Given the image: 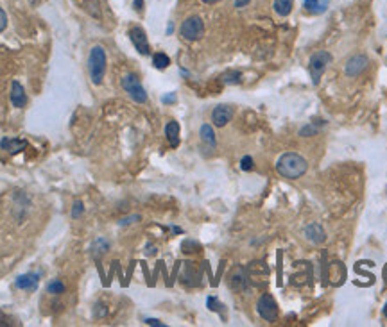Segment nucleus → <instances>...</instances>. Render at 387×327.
<instances>
[{"label": "nucleus", "instance_id": "f257e3e1", "mask_svg": "<svg viewBox=\"0 0 387 327\" xmlns=\"http://www.w3.org/2000/svg\"><path fill=\"white\" fill-rule=\"evenodd\" d=\"M308 163L303 156L296 152H285L280 156V159L276 161V172L285 179H300L301 175L307 174Z\"/></svg>", "mask_w": 387, "mask_h": 327}, {"label": "nucleus", "instance_id": "f03ea898", "mask_svg": "<svg viewBox=\"0 0 387 327\" xmlns=\"http://www.w3.org/2000/svg\"><path fill=\"white\" fill-rule=\"evenodd\" d=\"M106 52L101 45H95L90 50L88 55V70H90V77L93 84H101L106 75Z\"/></svg>", "mask_w": 387, "mask_h": 327}, {"label": "nucleus", "instance_id": "7ed1b4c3", "mask_svg": "<svg viewBox=\"0 0 387 327\" xmlns=\"http://www.w3.org/2000/svg\"><path fill=\"white\" fill-rule=\"evenodd\" d=\"M332 54L326 50H317L310 55V61H308V72H310V77H312V83L317 84L323 77V74L326 72L328 64H332Z\"/></svg>", "mask_w": 387, "mask_h": 327}, {"label": "nucleus", "instance_id": "20e7f679", "mask_svg": "<svg viewBox=\"0 0 387 327\" xmlns=\"http://www.w3.org/2000/svg\"><path fill=\"white\" fill-rule=\"evenodd\" d=\"M120 83H122L124 91H126V93L129 95L131 99H133L136 104H146L147 102V93H146V90H143L142 83H140L138 75L127 74V75H124Z\"/></svg>", "mask_w": 387, "mask_h": 327}, {"label": "nucleus", "instance_id": "39448f33", "mask_svg": "<svg viewBox=\"0 0 387 327\" xmlns=\"http://www.w3.org/2000/svg\"><path fill=\"white\" fill-rule=\"evenodd\" d=\"M179 32H181L183 40H186V41L201 40L203 34H205V24H203L201 16H196V15L188 16V18L181 24Z\"/></svg>", "mask_w": 387, "mask_h": 327}, {"label": "nucleus", "instance_id": "423d86ee", "mask_svg": "<svg viewBox=\"0 0 387 327\" xmlns=\"http://www.w3.org/2000/svg\"><path fill=\"white\" fill-rule=\"evenodd\" d=\"M257 311L267 322H274L278 316V304L271 293H264L257 302Z\"/></svg>", "mask_w": 387, "mask_h": 327}, {"label": "nucleus", "instance_id": "0eeeda50", "mask_svg": "<svg viewBox=\"0 0 387 327\" xmlns=\"http://www.w3.org/2000/svg\"><path fill=\"white\" fill-rule=\"evenodd\" d=\"M367 64H369L367 55L357 54V55H353V57H350V59H348L346 67H344V74H346L348 77H357V75H360L364 70H366Z\"/></svg>", "mask_w": 387, "mask_h": 327}, {"label": "nucleus", "instance_id": "6e6552de", "mask_svg": "<svg viewBox=\"0 0 387 327\" xmlns=\"http://www.w3.org/2000/svg\"><path fill=\"white\" fill-rule=\"evenodd\" d=\"M129 38L133 41L134 48L140 52L142 55L149 54V41H147V34L140 25H134V27L129 29Z\"/></svg>", "mask_w": 387, "mask_h": 327}, {"label": "nucleus", "instance_id": "1a4fd4ad", "mask_svg": "<svg viewBox=\"0 0 387 327\" xmlns=\"http://www.w3.org/2000/svg\"><path fill=\"white\" fill-rule=\"evenodd\" d=\"M231 118H233V107L231 106L219 104V106L214 107V111H212V122L217 127H224Z\"/></svg>", "mask_w": 387, "mask_h": 327}, {"label": "nucleus", "instance_id": "9d476101", "mask_svg": "<svg viewBox=\"0 0 387 327\" xmlns=\"http://www.w3.org/2000/svg\"><path fill=\"white\" fill-rule=\"evenodd\" d=\"M229 288L235 290V292H242L248 288V274L242 267H235L229 274V281H228Z\"/></svg>", "mask_w": 387, "mask_h": 327}, {"label": "nucleus", "instance_id": "9b49d317", "mask_svg": "<svg viewBox=\"0 0 387 327\" xmlns=\"http://www.w3.org/2000/svg\"><path fill=\"white\" fill-rule=\"evenodd\" d=\"M38 283H40V274L29 272V274H24V276L16 277L15 286L18 288V290H25V292H36Z\"/></svg>", "mask_w": 387, "mask_h": 327}, {"label": "nucleus", "instance_id": "f8f14e48", "mask_svg": "<svg viewBox=\"0 0 387 327\" xmlns=\"http://www.w3.org/2000/svg\"><path fill=\"white\" fill-rule=\"evenodd\" d=\"M9 99H11V104L18 109L25 107L27 104V95H25V90L18 81H13L11 83V93H9Z\"/></svg>", "mask_w": 387, "mask_h": 327}, {"label": "nucleus", "instance_id": "ddd939ff", "mask_svg": "<svg viewBox=\"0 0 387 327\" xmlns=\"http://www.w3.org/2000/svg\"><path fill=\"white\" fill-rule=\"evenodd\" d=\"M0 149L15 156V154L27 149V142H25V140H18V138H2L0 140Z\"/></svg>", "mask_w": 387, "mask_h": 327}, {"label": "nucleus", "instance_id": "4468645a", "mask_svg": "<svg viewBox=\"0 0 387 327\" xmlns=\"http://www.w3.org/2000/svg\"><path fill=\"white\" fill-rule=\"evenodd\" d=\"M305 236L308 238V240L312 241V243H323L324 240H326V234H324L323 227H321L319 224H308L307 227H305Z\"/></svg>", "mask_w": 387, "mask_h": 327}, {"label": "nucleus", "instance_id": "2eb2a0df", "mask_svg": "<svg viewBox=\"0 0 387 327\" xmlns=\"http://www.w3.org/2000/svg\"><path fill=\"white\" fill-rule=\"evenodd\" d=\"M165 136H167V140H169L172 149L179 147V123L176 122V120H170V122L165 125Z\"/></svg>", "mask_w": 387, "mask_h": 327}, {"label": "nucleus", "instance_id": "dca6fc26", "mask_svg": "<svg viewBox=\"0 0 387 327\" xmlns=\"http://www.w3.org/2000/svg\"><path fill=\"white\" fill-rule=\"evenodd\" d=\"M201 274L199 272H194V267L192 263H185V272L181 274V281L188 286H199L201 283Z\"/></svg>", "mask_w": 387, "mask_h": 327}, {"label": "nucleus", "instance_id": "f3484780", "mask_svg": "<svg viewBox=\"0 0 387 327\" xmlns=\"http://www.w3.org/2000/svg\"><path fill=\"white\" fill-rule=\"evenodd\" d=\"M294 0H274V11L280 16H288L293 11Z\"/></svg>", "mask_w": 387, "mask_h": 327}, {"label": "nucleus", "instance_id": "a211bd4d", "mask_svg": "<svg viewBox=\"0 0 387 327\" xmlns=\"http://www.w3.org/2000/svg\"><path fill=\"white\" fill-rule=\"evenodd\" d=\"M201 140L208 147H212V149L215 147V133H214V129H212L210 123H205V125L201 127Z\"/></svg>", "mask_w": 387, "mask_h": 327}, {"label": "nucleus", "instance_id": "6ab92c4d", "mask_svg": "<svg viewBox=\"0 0 387 327\" xmlns=\"http://www.w3.org/2000/svg\"><path fill=\"white\" fill-rule=\"evenodd\" d=\"M153 64L158 68V70H165L170 64V57L167 54H163V52H158V54L153 55Z\"/></svg>", "mask_w": 387, "mask_h": 327}, {"label": "nucleus", "instance_id": "aec40b11", "mask_svg": "<svg viewBox=\"0 0 387 327\" xmlns=\"http://www.w3.org/2000/svg\"><path fill=\"white\" fill-rule=\"evenodd\" d=\"M221 81H222L224 84H240V83H242V74H240L238 70L226 72V74L221 77Z\"/></svg>", "mask_w": 387, "mask_h": 327}, {"label": "nucleus", "instance_id": "412c9836", "mask_svg": "<svg viewBox=\"0 0 387 327\" xmlns=\"http://www.w3.org/2000/svg\"><path fill=\"white\" fill-rule=\"evenodd\" d=\"M91 250H93V254L97 257L103 256L106 250H110V241L104 240V238H97V241L93 243V247H91Z\"/></svg>", "mask_w": 387, "mask_h": 327}, {"label": "nucleus", "instance_id": "4be33fe9", "mask_svg": "<svg viewBox=\"0 0 387 327\" xmlns=\"http://www.w3.org/2000/svg\"><path fill=\"white\" fill-rule=\"evenodd\" d=\"M326 0H324L323 4H321V0H305V9H307L308 13H319V9L317 8H321V13L326 9Z\"/></svg>", "mask_w": 387, "mask_h": 327}, {"label": "nucleus", "instance_id": "5701e85b", "mask_svg": "<svg viewBox=\"0 0 387 327\" xmlns=\"http://www.w3.org/2000/svg\"><path fill=\"white\" fill-rule=\"evenodd\" d=\"M47 292L52 295H61V293H65V284L60 279H54L52 283L47 284Z\"/></svg>", "mask_w": 387, "mask_h": 327}, {"label": "nucleus", "instance_id": "b1692460", "mask_svg": "<svg viewBox=\"0 0 387 327\" xmlns=\"http://www.w3.org/2000/svg\"><path fill=\"white\" fill-rule=\"evenodd\" d=\"M86 9L91 13V16H95V18H101L99 0H86Z\"/></svg>", "mask_w": 387, "mask_h": 327}, {"label": "nucleus", "instance_id": "393cba45", "mask_svg": "<svg viewBox=\"0 0 387 327\" xmlns=\"http://www.w3.org/2000/svg\"><path fill=\"white\" fill-rule=\"evenodd\" d=\"M83 213H84V204H83V201H75L74 202V206H72V218H81L83 217Z\"/></svg>", "mask_w": 387, "mask_h": 327}, {"label": "nucleus", "instance_id": "a878e982", "mask_svg": "<svg viewBox=\"0 0 387 327\" xmlns=\"http://www.w3.org/2000/svg\"><path fill=\"white\" fill-rule=\"evenodd\" d=\"M181 248H183V250L190 248L188 252H198V250H199V243H198V241H194V240H185V241H183V245H181Z\"/></svg>", "mask_w": 387, "mask_h": 327}, {"label": "nucleus", "instance_id": "bb28decb", "mask_svg": "<svg viewBox=\"0 0 387 327\" xmlns=\"http://www.w3.org/2000/svg\"><path fill=\"white\" fill-rule=\"evenodd\" d=\"M240 168L244 172H249V170H253V158L251 156H244L240 161Z\"/></svg>", "mask_w": 387, "mask_h": 327}, {"label": "nucleus", "instance_id": "cd10ccee", "mask_svg": "<svg viewBox=\"0 0 387 327\" xmlns=\"http://www.w3.org/2000/svg\"><path fill=\"white\" fill-rule=\"evenodd\" d=\"M314 134H317V127L314 125H305L300 130V136H314Z\"/></svg>", "mask_w": 387, "mask_h": 327}, {"label": "nucleus", "instance_id": "c85d7f7f", "mask_svg": "<svg viewBox=\"0 0 387 327\" xmlns=\"http://www.w3.org/2000/svg\"><path fill=\"white\" fill-rule=\"evenodd\" d=\"M206 304H208V309H212V311H219V300L215 299V297H208V300H206Z\"/></svg>", "mask_w": 387, "mask_h": 327}, {"label": "nucleus", "instance_id": "c756f323", "mask_svg": "<svg viewBox=\"0 0 387 327\" xmlns=\"http://www.w3.org/2000/svg\"><path fill=\"white\" fill-rule=\"evenodd\" d=\"M6 27H8V16H6L4 9L0 8V32H4Z\"/></svg>", "mask_w": 387, "mask_h": 327}, {"label": "nucleus", "instance_id": "7c9ffc66", "mask_svg": "<svg viewBox=\"0 0 387 327\" xmlns=\"http://www.w3.org/2000/svg\"><path fill=\"white\" fill-rule=\"evenodd\" d=\"M146 323L147 325H158V327H165V323H162L160 320L156 318H146Z\"/></svg>", "mask_w": 387, "mask_h": 327}, {"label": "nucleus", "instance_id": "2f4dec72", "mask_svg": "<svg viewBox=\"0 0 387 327\" xmlns=\"http://www.w3.org/2000/svg\"><path fill=\"white\" fill-rule=\"evenodd\" d=\"M163 102H176V95H174V93H170V95H165V97H163Z\"/></svg>", "mask_w": 387, "mask_h": 327}, {"label": "nucleus", "instance_id": "473e14b6", "mask_svg": "<svg viewBox=\"0 0 387 327\" xmlns=\"http://www.w3.org/2000/svg\"><path fill=\"white\" fill-rule=\"evenodd\" d=\"M249 2H251V0H235V8H244Z\"/></svg>", "mask_w": 387, "mask_h": 327}, {"label": "nucleus", "instance_id": "72a5a7b5", "mask_svg": "<svg viewBox=\"0 0 387 327\" xmlns=\"http://www.w3.org/2000/svg\"><path fill=\"white\" fill-rule=\"evenodd\" d=\"M133 6H134V9H136V11H142V8H143V0H134Z\"/></svg>", "mask_w": 387, "mask_h": 327}, {"label": "nucleus", "instance_id": "f704fd0d", "mask_svg": "<svg viewBox=\"0 0 387 327\" xmlns=\"http://www.w3.org/2000/svg\"><path fill=\"white\" fill-rule=\"evenodd\" d=\"M131 220H140V217H131V218H124V220H120V225H126V224H131Z\"/></svg>", "mask_w": 387, "mask_h": 327}, {"label": "nucleus", "instance_id": "c9c22d12", "mask_svg": "<svg viewBox=\"0 0 387 327\" xmlns=\"http://www.w3.org/2000/svg\"><path fill=\"white\" fill-rule=\"evenodd\" d=\"M154 252H156V247H153V245H147V254L151 256V254H154Z\"/></svg>", "mask_w": 387, "mask_h": 327}, {"label": "nucleus", "instance_id": "e433bc0d", "mask_svg": "<svg viewBox=\"0 0 387 327\" xmlns=\"http://www.w3.org/2000/svg\"><path fill=\"white\" fill-rule=\"evenodd\" d=\"M27 2H29V4L32 6V8H36V6H40V2H41V0H27Z\"/></svg>", "mask_w": 387, "mask_h": 327}, {"label": "nucleus", "instance_id": "4c0bfd02", "mask_svg": "<svg viewBox=\"0 0 387 327\" xmlns=\"http://www.w3.org/2000/svg\"><path fill=\"white\" fill-rule=\"evenodd\" d=\"M205 4H217V2H221V0H203Z\"/></svg>", "mask_w": 387, "mask_h": 327}, {"label": "nucleus", "instance_id": "58836bf2", "mask_svg": "<svg viewBox=\"0 0 387 327\" xmlns=\"http://www.w3.org/2000/svg\"><path fill=\"white\" fill-rule=\"evenodd\" d=\"M383 315L387 316V304H385V307H383Z\"/></svg>", "mask_w": 387, "mask_h": 327}, {"label": "nucleus", "instance_id": "ea45409f", "mask_svg": "<svg viewBox=\"0 0 387 327\" xmlns=\"http://www.w3.org/2000/svg\"><path fill=\"white\" fill-rule=\"evenodd\" d=\"M0 323H2V313H0Z\"/></svg>", "mask_w": 387, "mask_h": 327}]
</instances>
